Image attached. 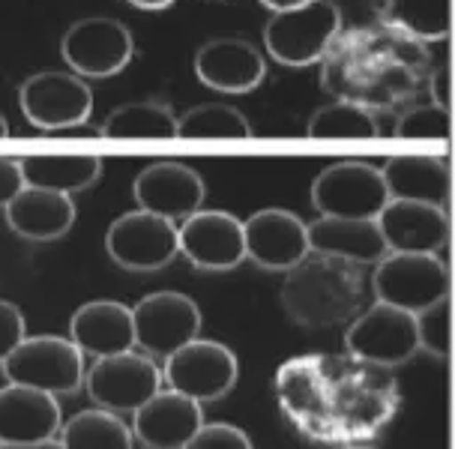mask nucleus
Returning a JSON list of instances; mask_svg holds the SVG:
<instances>
[{
	"mask_svg": "<svg viewBox=\"0 0 455 449\" xmlns=\"http://www.w3.org/2000/svg\"><path fill=\"white\" fill-rule=\"evenodd\" d=\"M24 336H28V321H24L21 309L10 300H0V363L19 348Z\"/></svg>",
	"mask_w": 455,
	"mask_h": 449,
	"instance_id": "33",
	"label": "nucleus"
},
{
	"mask_svg": "<svg viewBox=\"0 0 455 449\" xmlns=\"http://www.w3.org/2000/svg\"><path fill=\"white\" fill-rule=\"evenodd\" d=\"M380 177L387 195L395 201H419L432 207H450V162L437 156H393L384 162Z\"/></svg>",
	"mask_w": 455,
	"mask_h": 449,
	"instance_id": "23",
	"label": "nucleus"
},
{
	"mask_svg": "<svg viewBox=\"0 0 455 449\" xmlns=\"http://www.w3.org/2000/svg\"><path fill=\"white\" fill-rule=\"evenodd\" d=\"M100 138H132V141L148 138V141H168V138H177V114L171 105L156 102V100L117 105L100 126Z\"/></svg>",
	"mask_w": 455,
	"mask_h": 449,
	"instance_id": "25",
	"label": "nucleus"
},
{
	"mask_svg": "<svg viewBox=\"0 0 455 449\" xmlns=\"http://www.w3.org/2000/svg\"><path fill=\"white\" fill-rule=\"evenodd\" d=\"M387 201L380 168L360 159L332 162L312 183L315 210L330 219H378Z\"/></svg>",
	"mask_w": 455,
	"mask_h": 449,
	"instance_id": "8",
	"label": "nucleus"
},
{
	"mask_svg": "<svg viewBox=\"0 0 455 449\" xmlns=\"http://www.w3.org/2000/svg\"><path fill=\"white\" fill-rule=\"evenodd\" d=\"M204 426V411L189 396L162 387L132 413V437L148 449H183Z\"/></svg>",
	"mask_w": 455,
	"mask_h": 449,
	"instance_id": "18",
	"label": "nucleus"
},
{
	"mask_svg": "<svg viewBox=\"0 0 455 449\" xmlns=\"http://www.w3.org/2000/svg\"><path fill=\"white\" fill-rule=\"evenodd\" d=\"M195 76L210 90H219V93L228 96H243L264 84L267 60L249 39H207L195 54Z\"/></svg>",
	"mask_w": 455,
	"mask_h": 449,
	"instance_id": "17",
	"label": "nucleus"
},
{
	"mask_svg": "<svg viewBox=\"0 0 455 449\" xmlns=\"http://www.w3.org/2000/svg\"><path fill=\"white\" fill-rule=\"evenodd\" d=\"M105 252L114 264L132 273H153L180 255L177 225L148 210H129L105 231Z\"/></svg>",
	"mask_w": 455,
	"mask_h": 449,
	"instance_id": "11",
	"label": "nucleus"
},
{
	"mask_svg": "<svg viewBox=\"0 0 455 449\" xmlns=\"http://www.w3.org/2000/svg\"><path fill=\"white\" fill-rule=\"evenodd\" d=\"M341 449H375V446H360V444H354V446H341Z\"/></svg>",
	"mask_w": 455,
	"mask_h": 449,
	"instance_id": "40",
	"label": "nucleus"
},
{
	"mask_svg": "<svg viewBox=\"0 0 455 449\" xmlns=\"http://www.w3.org/2000/svg\"><path fill=\"white\" fill-rule=\"evenodd\" d=\"M243 246L251 264L288 273L308 255L306 222L282 207H264L243 222Z\"/></svg>",
	"mask_w": 455,
	"mask_h": 449,
	"instance_id": "15",
	"label": "nucleus"
},
{
	"mask_svg": "<svg viewBox=\"0 0 455 449\" xmlns=\"http://www.w3.org/2000/svg\"><path fill=\"white\" fill-rule=\"evenodd\" d=\"M69 341L93 359L117 357L135 348L132 309L117 300H91L69 317Z\"/></svg>",
	"mask_w": 455,
	"mask_h": 449,
	"instance_id": "20",
	"label": "nucleus"
},
{
	"mask_svg": "<svg viewBox=\"0 0 455 449\" xmlns=\"http://www.w3.org/2000/svg\"><path fill=\"white\" fill-rule=\"evenodd\" d=\"M132 195L138 201V210H148V213L162 216L177 225L192 213H198L207 198V186L204 177L192 165L162 159L144 171H138Z\"/></svg>",
	"mask_w": 455,
	"mask_h": 449,
	"instance_id": "13",
	"label": "nucleus"
},
{
	"mask_svg": "<svg viewBox=\"0 0 455 449\" xmlns=\"http://www.w3.org/2000/svg\"><path fill=\"white\" fill-rule=\"evenodd\" d=\"M261 4L273 12H284V10H294V6L312 4V0H261Z\"/></svg>",
	"mask_w": 455,
	"mask_h": 449,
	"instance_id": "37",
	"label": "nucleus"
},
{
	"mask_svg": "<svg viewBox=\"0 0 455 449\" xmlns=\"http://www.w3.org/2000/svg\"><path fill=\"white\" fill-rule=\"evenodd\" d=\"M0 449H63V444L57 437H52V440H39V444H12V446H0Z\"/></svg>",
	"mask_w": 455,
	"mask_h": 449,
	"instance_id": "38",
	"label": "nucleus"
},
{
	"mask_svg": "<svg viewBox=\"0 0 455 449\" xmlns=\"http://www.w3.org/2000/svg\"><path fill=\"white\" fill-rule=\"evenodd\" d=\"M341 28V10L332 0H312L294 10L273 12L264 24V48L282 67H312L327 54Z\"/></svg>",
	"mask_w": 455,
	"mask_h": 449,
	"instance_id": "2",
	"label": "nucleus"
},
{
	"mask_svg": "<svg viewBox=\"0 0 455 449\" xmlns=\"http://www.w3.org/2000/svg\"><path fill=\"white\" fill-rule=\"evenodd\" d=\"M177 138H198V141H210V138H222V141L251 138V124L246 120V114L234 108V105L204 102L177 117Z\"/></svg>",
	"mask_w": 455,
	"mask_h": 449,
	"instance_id": "28",
	"label": "nucleus"
},
{
	"mask_svg": "<svg viewBox=\"0 0 455 449\" xmlns=\"http://www.w3.org/2000/svg\"><path fill=\"white\" fill-rule=\"evenodd\" d=\"M384 19L404 36L437 43L452 30L450 0H387Z\"/></svg>",
	"mask_w": 455,
	"mask_h": 449,
	"instance_id": "27",
	"label": "nucleus"
},
{
	"mask_svg": "<svg viewBox=\"0 0 455 449\" xmlns=\"http://www.w3.org/2000/svg\"><path fill=\"white\" fill-rule=\"evenodd\" d=\"M452 132V117L446 108L437 105H417V108L404 111L395 120L393 135L402 141H446Z\"/></svg>",
	"mask_w": 455,
	"mask_h": 449,
	"instance_id": "30",
	"label": "nucleus"
},
{
	"mask_svg": "<svg viewBox=\"0 0 455 449\" xmlns=\"http://www.w3.org/2000/svg\"><path fill=\"white\" fill-rule=\"evenodd\" d=\"M21 189H24V180H21L19 159L0 156V210H4Z\"/></svg>",
	"mask_w": 455,
	"mask_h": 449,
	"instance_id": "34",
	"label": "nucleus"
},
{
	"mask_svg": "<svg viewBox=\"0 0 455 449\" xmlns=\"http://www.w3.org/2000/svg\"><path fill=\"white\" fill-rule=\"evenodd\" d=\"M375 225L387 252L398 255H437L450 240V210L419 201L389 198Z\"/></svg>",
	"mask_w": 455,
	"mask_h": 449,
	"instance_id": "16",
	"label": "nucleus"
},
{
	"mask_svg": "<svg viewBox=\"0 0 455 449\" xmlns=\"http://www.w3.org/2000/svg\"><path fill=\"white\" fill-rule=\"evenodd\" d=\"M201 324L204 317L198 303L180 291L148 293L132 306L135 348H141L148 357H171L192 339H198Z\"/></svg>",
	"mask_w": 455,
	"mask_h": 449,
	"instance_id": "10",
	"label": "nucleus"
},
{
	"mask_svg": "<svg viewBox=\"0 0 455 449\" xmlns=\"http://www.w3.org/2000/svg\"><path fill=\"white\" fill-rule=\"evenodd\" d=\"M345 350L360 363L393 369L419 350L417 317L395 306L375 303L356 315L345 330Z\"/></svg>",
	"mask_w": 455,
	"mask_h": 449,
	"instance_id": "9",
	"label": "nucleus"
},
{
	"mask_svg": "<svg viewBox=\"0 0 455 449\" xmlns=\"http://www.w3.org/2000/svg\"><path fill=\"white\" fill-rule=\"evenodd\" d=\"M0 369L6 383L48 396H69L84 383V354L60 336H24Z\"/></svg>",
	"mask_w": 455,
	"mask_h": 449,
	"instance_id": "4",
	"label": "nucleus"
},
{
	"mask_svg": "<svg viewBox=\"0 0 455 449\" xmlns=\"http://www.w3.org/2000/svg\"><path fill=\"white\" fill-rule=\"evenodd\" d=\"M135 39L117 19L87 15L78 19L60 39V57L78 78H111L129 67Z\"/></svg>",
	"mask_w": 455,
	"mask_h": 449,
	"instance_id": "6",
	"label": "nucleus"
},
{
	"mask_svg": "<svg viewBox=\"0 0 455 449\" xmlns=\"http://www.w3.org/2000/svg\"><path fill=\"white\" fill-rule=\"evenodd\" d=\"M450 76L452 72L446 63L432 76V102L437 108H446V111H450Z\"/></svg>",
	"mask_w": 455,
	"mask_h": 449,
	"instance_id": "35",
	"label": "nucleus"
},
{
	"mask_svg": "<svg viewBox=\"0 0 455 449\" xmlns=\"http://www.w3.org/2000/svg\"><path fill=\"white\" fill-rule=\"evenodd\" d=\"M308 138H321V141H330V138H345V141H354V138H378V120L365 105L360 102H330L312 114L306 126Z\"/></svg>",
	"mask_w": 455,
	"mask_h": 449,
	"instance_id": "29",
	"label": "nucleus"
},
{
	"mask_svg": "<svg viewBox=\"0 0 455 449\" xmlns=\"http://www.w3.org/2000/svg\"><path fill=\"white\" fill-rule=\"evenodd\" d=\"M126 4H132L135 10L159 12V10H168V6H171V4H177V0H126Z\"/></svg>",
	"mask_w": 455,
	"mask_h": 449,
	"instance_id": "36",
	"label": "nucleus"
},
{
	"mask_svg": "<svg viewBox=\"0 0 455 449\" xmlns=\"http://www.w3.org/2000/svg\"><path fill=\"white\" fill-rule=\"evenodd\" d=\"M24 186L48 189L60 195H76L91 189L102 177L100 156H24L19 159Z\"/></svg>",
	"mask_w": 455,
	"mask_h": 449,
	"instance_id": "24",
	"label": "nucleus"
},
{
	"mask_svg": "<svg viewBox=\"0 0 455 449\" xmlns=\"http://www.w3.org/2000/svg\"><path fill=\"white\" fill-rule=\"evenodd\" d=\"M177 243H180V255L207 273L234 269L240 261H246L243 222L228 210H198L183 219L177 225Z\"/></svg>",
	"mask_w": 455,
	"mask_h": 449,
	"instance_id": "14",
	"label": "nucleus"
},
{
	"mask_svg": "<svg viewBox=\"0 0 455 449\" xmlns=\"http://www.w3.org/2000/svg\"><path fill=\"white\" fill-rule=\"evenodd\" d=\"M6 135H10V124H6V117L0 114V141H4Z\"/></svg>",
	"mask_w": 455,
	"mask_h": 449,
	"instance_id": "39",
	"label": "nucleus"
},
{
	"mask_svg": "<svg viewBox=\"0 0 455 449\" xmlns=\"http://www.w3.org/2000/svg\"><path fill=\"white\" fill-rule=\"evenodd\" d=\"M19 108L30 126L57 135L91 117L93 90L72 72H36L19 84Z\"/></svg>",
	"mask_w": 455,
	"mask_h": 449,
	"instance_id": "7",
	"label": "nucleus"
},
{
	"mask_svg": "<svg viewBox=\"0 0 455 449\" xmlns=\"http://www.w3.org/2000/svg\"><path fill=\"white\" fill-rule=\"evenodd\" d=\"M87 396L96 407L111 413H135L148 398L162 389V369L148 354H117L96 359L91 372L84 374Z\"/></svg>",
	"mask_w": 455,
	"mask_h": 449,
	"instance_id": "12",
	"label": "nucleus"
},
{
	"mask_svg": "<svg viewBox=\"0 0 455 449\" xmlns=\"http://www.w3.org/2000/svg\"><path fill=\"white\" fill-rule=\"evenodd\" d=\"M363 297L360 269L351 261L308 252L297 267L288 269L282 285V306L297 324L323 330L347 321Z\"/></svg>",
	"mask_w": 455,
	"mask_h": 449,
	"instance_id": "1",
	"label": "nucleus"
},
{
	"mask_svg": "<svg viewBox=\"0 0 455 449\" xmlns=\"http://www.w3.org/2000/svg\"><path fill=\"white\" fill-rule=\"evenodd\" d=\"M308 231V252L318 255L341 258L351 264L375 267L380 258L387 255L384 237H380L375 219H330L321 216L312 225H306Z\"/></svg>",
	"mask_w": 455,
	"mask_h": 449,
	"instance_id": "22",
	"label": "nucleus"
},
{
	"mask_svg": "<svg viewBox=\"0 0 455 449\" xmlns=\"http://www.w3.org/2000/svg\"><path fill=\"white\" fill-rule=\"evenodd\" d=\"M237 378V354L213 339H192L189 345L165 357V365H162V387L189 396L198 405L225 398Z\"/></svg>",
	"mask_w": 455,
	"mask_h": 449,
	"instance_id": "5",
	"label": "nucleus"
},
{
	"mask_svg": "<svg viewBox=\"0 0 455 449\" xmlns=\"http://www.w3.org/2000/svg\"><path fill=\"white\" fill-rule=\"evenodd\" d=\"M417 317V336H419V348H426L428 354H435L437 359H446L450 354V339H452V303L443 300L426 312L413 315Z\"/></svg>",
	"mask_w": 455,
	"mask_h": 449,
	"instance_id": "31",
	"label": "nucleus"
},
{
	"mask_svg": "<svg viewBox=\"0 0 455 449\" xmlns=\"http://www.w3.org/2000/svg\"><path fill=\"white\" fill-rule=\"evenodd\" d=\"M63 413L57 396L6 383L0 387V446L39 444L60 435Z\"/></svg>",
	"mask_w": 455,
	"mask_h": 449,
	"instance_id": "19",
	"label": "nucleus"
},
{
	"mask_svg": "<svg viewBox=\"0 0 455 449\" xmlns=\"http://www.w3.org/2000/svg\"><path fill=\"white\" fill-rule=\"evenodd\" d=\"M57 440L63 449H132L135 444L132 429L117 413L102 411V407L78 411L60 426Z\"/></svg>",
	"mask_w": 455,
	"mask_h": 449,
	"instance_id": "26",
	"label": "nucleus"
},
{
	"mask_svg": "<svg viewBox=\"0 0 455 449\" xmlns=\"http://www.w3.org/2000/svg\"><path fill=\"white\" fill-rule=\"evenodd\" d=\"M4 213H6V225L19 237H24V240L52 243L72 231L78 207L69 195L24 186L4 207Z\"/></svg>",
	"mask_w": 455,
	"mask_h": 449,
	"instance_id": "21",
	"label": "nucleus"
},
{
	"mask_svg": "<svg viewBox=\"0 0 455 449\" xmlns=\"http://www.w3.org/2000/svg\"><path fill=\"white\" fill-rule=\"evenodd\" d=\"M371 291L378 303L395 306L408 315H419L450 300V267L437 255H398L387 252L371 273Z\"/></svg>",
	"mask_w": 455,
	"mask_h": 449,
	"instance_id": "3",
	"label": "nucleus"
},
{
	"mask_svg": "<svg viewBox=\"0 0 455 449\" xmlns=\"http://www.w3.org/2000/svg\"><path fill=\"white\" fill-rule=\"evenodd\" d=\"M183 449H255L251 437L231 422H204Z\"/></svg>",
	"mask_w": 455,
	"mask_h": 449,
	"instance_id": "32",
	"label": "nucleus"
}]
</instances>
